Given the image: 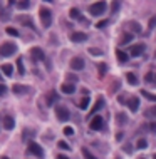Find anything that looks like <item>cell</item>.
Wrapping results in <instances>:
<instances>
[{
  "instance_id": "cell-51",
  "label": "cell",
  "mask_w": 156,
  "mask_h": 159,
  "mask_svg": "<svg viewBox=\"0 0 156 159\" xmlns=\"http://www.w3.org/2000/svg\"><path fill=\"white\" fill-rule=\"evenodd\" d=\"M154 80H156V75H154Z\"/></svg>"
},
{
  "instance_id": "cell-9",
  "label": "cell",
  "mask_w": 156,
  "mask_h": 159,
  "mask_svg": "<svg viewBox=\"0 0 156 159\" xmlns=\"http://www.w3.org/2000/svg\"><path fill=\"white\" fill-rule=\"evenodd\" d=\"M71 69L72 71H82L84 69V60L81 57H74L71 60Z\"/></svg>"
},
{
  "instance_id": "cell-12",
  "label": "cell",
  "mask_w": 156,
  "mask_h": 159,
  "mask_svg": "<svg viewBox=\"0 0 156 159\" xmlns=\"http://www.w3.org/2000/svg\"><path fill=\"white\" fill-rule=\"evenodd\" d=\"M30 17H27V15H22V17H19V22L22 24V25H25V27H29V28H32V30H35V27H34V24L30 22Z\"/></svg>"
},
{
  "instance_id": "cell-45",
  "label": "cell",
  "mask_w": 156,
  "mask_h": 159,
  "mask_svg": "<svg viewBox=\"0 0 156 159\" xmlns=\"http://www.w3.org/2000/svg\"><path fill=\"white\" fill-rule=\"evenodd\" d=\"M57 159H69V157L64 156V154H59V156H57Z\"/></svg>"
},
{
  "instance_id": "cell-21",
  "label": "cell",
  "mask_w": 156,
  "mask_h": 159,
  "mask_svg": "<svg viewBox=\"0 0 156 159\" xmlns=\"http://www.w3.org/2000/svg\"><path fill=\"white\" fill-rule=\"evenodd\" d=\"M12 91H14V94H17V96H19V94H24V92H25L27 87H25V85H20V84H14Z\"/></svg>"
},
{
  "instance_id": "cell-5",
  "label": "cell",
  "mask_w": 156,
  "mask_h": 159,
  "mask_svg": "<svg viewBox=\"0 0 156 159\" xmlns=\"http://www.w3.org/2000/svg\"><path fill=\"white\" fill-rule=\"evenodd\" d=\"M56 114H57V119H59L60 122L69 121V117H71L69 111H67L65 107H62V105H57V107H56Z\"/></svg>"
},
{
  "instance_id": "cell-39",
  "label": "cell",
  "mask_w": 156,
  "mask_h": 159,
  "mask_svg": "<svg viewBox=\"0 0 156 159\" xmlns=\"http://www.w3.org/2000/svg\"><path fill=\"white\" fill-rule=\"evenodd\" d=\"M149 131L156 134V122H151V124H149Z\"/></svg>"
},
{
  "instance_id": "cell-40",
  "label": "cell",
  "mask_w": 156,
  "mask_h": 159,
  "mask_svg": "<svg viewBox=\"0 0 156 159\" xmlns=\"http://www.w3.org/2000/svg\"><path fill=\"white\" fill-rule=\"evenodd\" d=\"M5 92H7V87H5L3 84H0V96H3Z\"/></svg>"
},
{
  "instance_id": "cell-1",
  "label": "cell",
  "mask_w": 156,
  "mask_h": 159,
  "mask_svg": "<svg viewBox=\"0 0 156 159\" xmlns=\"http://www.w3.org/2000/svg\"><path fill=\"white\" fill-rule=\"evenodd\" d=\"M15 52H17V45H15L14 42H3L2 45H0V55L2 57H10V55H14Z\"/></svg>"
},
{
  "instance_id": "cell-30",
  "label": "cell",
  "mask_w": 156,
  "mask_h": 159,
  "mask_svg": "<svg viewBox=\"0 0 156 159\" xmlns=\"http://www.w3.org/2000/svg\"><path fill=\"white\" fill-rule=\"evenodd\" d=\"M57 146H59V149H64V151H71V146H69L67 142H64V141H59V142H57Z\"/></svg>"
},
{
  "instance_id": "cell-33",
  "label": "cell",
  "mask_w": 156,
  "mask_h": 159,
  "mask_svg": "<svg viewBox=\"0 0 156 159\" xmlns=\"http://www.w3.org/2000/svg\"><path fill=\"white\" fill-rule=\"evenodd\" d=\"M126 121H128V119H126V116H124L123 112H119V114H118V122H119V124H124Z\"/></svg>"
},
{
  "instance_id": "cell-29",
  "label": "cell",
  "mask_w": 156,
  "mask_h": 159,
  "mask_svg": "<svg viewBox=\"0 0 156 159\" xmlns=\"http://www.w3.org/2000/svg\"><path fill=\"white\" fill-rule=\"evenodd\" d=\"M82 156H84V159H97L96 156H94V154H91L86 148H82Z\"/></svg>"
},
{
  "instance_id": "cell-34",
  "label": "cell",
  "mask_w": 156,
  "mask_h": 159,
  "mask_svg": "<svg viewBox=\"0 0 156 159\" xmlns=\"http://www.w3.org/2000/svg\"><path fill=\"white\" fill-rule=\"evenodd\" d=\"M64 134H65V136H74V129L67 126V127H64Z\"/></svg>"
},
{
  "instance_id": "cell-46",
  "label": "cell",
  "mask_w": 156,
  "mask_h": 159,
  "mask_svg": "<svg viewBox=\"0 0 156 159\" xmlns=\"http://www.w3.org/2000/svg\"><path fill=\"white\" fill-rule=\"evenodd\" d=\"M149 114H153V116H156V105H154V107H153V109H151V111H149Z\"/></svg>"
},
{
  "instance_id": "cell-2",
  "label": "cell",
  "mask_w": 156,
  "mask_h": 159,
  "mask_svg": "<svg viewBox=\"0 0 156 159\" xmlns=\"http://www.w3.org/2000/svg\"><path fill=\"white\" fill-rule=\"evenodd\" d=\"M39 15H40V20H42V25L49 28L52 24V12L47 9V7H42V9L39 10Z\"/></svg>"
},
{
  "instance_id": "cell-23",
  "label": "cell",
  "mask_w": 156,
  "mask_h": 159,
  "mask_svg": "<svg viewBox=\"0 0 156 159\" xmlns=\"http://www.w3.org/2000/svg\"><path fill=\"white\" fill-rule=\"evenodd\" d=\"M15 5H17L20 10H25V9H29V7L32 5V3L27 2V0H19V2H15Z\"/></svg>"
},
{
  "instance_id": "cell-42",
  "label": "cell",
  "mask_w": 156,
  "mask_h": 159,
  "mask_svg": "<svg viewBox=\"0 0 156 159\" xmlns=\"http://www.w3.org/2000/svg\"><path fill=\"white\" fill-rule=\"evenodd\" d=\"M131 149H133V148H131L129 144H124V146H123V151H126V153H131Z\"/></svg>"
},
{
  "instance_id": "cell-36",
  "label": "cell",
  "mask_w": 156,
  "mask_h": 159,
  "mask_svg": "<svg viewBox=\"0 0 156 159\" xmlns=\"http://www.w3.org/2000/svg\"><path fill=\"white\" fill-rule=\"evenodd\" d=\"M154 27H156V17H151L149 19V30H153Z\"/></svg>"
},
{
  "instance_id": "cell-44",
  "label": "cell",
  "mask_w": 156,
  "mask_h": 159,
  "mask_svg": "<svg viewBox=\"0 0 156 159\" xmlns=\"http://www.w3.org/2000/svg\"><path fill=\"white\" fill-rule=\"evenodd\" d=\"M69 80H72V82H77V77H76V75H69Z\"/></svg>"
},
{
  "instance_id": "cell-32",
  "label": "cell",
  "mask_w": 156,
  "mask_h": 159,
  "mask_svg": "<svg viewBox=\"0 0 156 159\" xmlns=\"http://www.w3.org/2000/svg\"><path fill=\"white\" fill-rule=\"evenodd\" d=\"M136 148H138V149H146V148H148V142H146L145 139H139V141L136 142Z\"/></svg>"
},
{
  "instance_id": "cell-20",
  "label": "cell",
  "mask_w": 156,
  "mask_h": 159,
  "mask_svg": "<svg viewBox=\"0 0 156 159\" xmlns=\"http://www.w3.org/2000/svg\"><path fill=\"white\" fill-rule=\"evenodd\" d=\"M2 72H3L7 77H10L12 74H14V67H12L10 64H3V66H2Z\"/></svg>"
},
{
  "instance_id": "cell-16",
  "label": "cell",
  "mask_w": 156,
  "mask_h": 159,
  "mask_svg": "<svg viewBox=\"0 0 156 159\" xmlns=\"http://www.w3.org/2000/svg\"><path fill=\"white\" fill-rule=\"evenodd\" d=\"M128 105H129V109L133 112H136L138 107H139V99H138V97H131V99L128 101Z\"/></svg>"
},
{
  "instance_id": "cell-18",
  "label": "cell",
  "mask_w": 156,
  "mask_h": 159,
  "mask_svg": "<svg viewBox=\"0 0 156 159\" xmlns=\"http://www.w3.org/2000/svg\"><path fill=\"white\" fill-rule=\"evenodd\" d=\"M89 104H91V99H89V97L86 96V97H82V99H81V102L77 104V105H79L81 111H86V109L89 107Z\"/></svg>"
},
{
  "instance_id": "cell-3",
  "label": "cell",
  "mask_w": 156,
  "mask_h": 159,
  "mask_svg": "<svg viewBox=\"0 0 156 159\" xmlns=\"http://www.w3.org/2000/svg\"><path fill=\"white\" fill-rule=\"evenodd\" d=\"M106 7H108L106 2H96L89 7V14L94 15V17H99V15H102L106 12Z\"/></svg>"
},
{
  "instance_id": "cell-6",
  "label": "cell",
  "mask_w": 156,
  "mask_h": 159,
  "mask_svg": "<svg viewBox=\"0 0 156 159\" xmlns=\"http://www.w3.org/2000/svg\"><path fill=\"white\" fill-rule=\"evenodd\" d=\"M102 126H104V121H102L101 116H94L91 119V122H89V127H91L92 131H101Z\"/></svg>"
},
{
  "instance_id": "cell-10",
  "label": "cell",
  "mask_w": 156,
  "mask_h": 159,
  "mask_svg": "<svg viewBox=\"0 0 156 159\" xmlns=\"http://www.w3.org/2000/svg\"><path fill=\"white\" fill-rule=\"evenodd\" d=\"M3 127L7 129V131H12V129L15 127V119L12 116H5L3 117Z\"/></svg>"
},
{
  "instance_id": "cell-25",
  "label": "cell",
  "mask_w": 156,
  "mask_h": 159,
  "mask_svg": "<svg viewBox=\"0 0 156 159\" xmlns=\"http://www.w3.org/2000/svg\"><path fill=\"white\" fill-rule=\"evenodd\" d=\"M17 69H19V74H20V75H24V74H25V67H24L22 57H19V59H17Z\"/></svg>"
},
{
  "instance_id": "cell-43",
  "label": "cell",
  "mask_w": 156,
  "mask_h": 159,
  "mask_svg": "<svg viewBox=\"0 0 156 159\" xmlns=\"http://www.w3.org/2000/svg\"><path fill=\"white\" fill-rule=\"evenodd\" d=\"M89 52H91L92 55H102V52H101V50H94V49H91Z\"/></svg>"
},
{
  "instance_id": "cell-49",
  "label": "cell",
  "mask_w": 156,
  "mask_h": 159,
  "mask_svg": "<svg viewBox=\"0 0 156 159\" xmlns=\"http://www.w3.org/2000/svg\"><path fill=\"white\" fill-rule=\"evenodd\" d=\"M153 159H156V154H153Z\"/></svg>"
},
{
  "instance_id": "cell-4",
  "label": "cell",
  "mask_w": 156,
  "mask_h": 159,
  "mask_svg": "<svg viewBox=\"0 0 156 159\" xmlns=\"http://www.w3.org/2000/svg\"><path fill=\"white\" fill-rule=\"evenodd\" d=\"M29 154H34V156H37V157H42L44 156V149L40 148L35 141H30L29 142Z\"/></svg>"
},
{
  "instance_id": "cell-37",
  "label": "cell",
  "mask_w": 156,
  "mask_h": 159,
  "mask_svg": "<svg viewBox=\"0 0 156 159\" xmlns=\"http://www.w3.org/2000/svg\"><path fill=\"white\" fill-rule=\"evenodd\" d=\"M108 24H109V20H102V22H97V28H102V27H106V25H108Z\"/></svg>"
},
{
  "instance_id": "cell-47",
  "label": "cell",
  "mask_w": 156,
  "mask_h": 159,
  "mask_svg": "<svg viewBox=\"0 0 156 159\" xmlns=\"http://www.w3.org/2000/svg\"><path fill=\"white\" fill-rule=\"evenodd\" d=\"M2 77H3V74H0V80H2Z\"/></svg>"
},
{
  "instance_id": "cell-13",
  "label": "cell",
  "mask_w": 156,
  "mask_h": 159,
  "mask_svg": "<svg viewBox=\"0 0 156 159\" xmlns=\"http://www.w3.org/2000/svg\"><path fill=\"white\" fill-rule=\"evenodd\" d=\"M60 91H62L64 94H74L76 92V85L74 84H69V82H65L60 85Z\"/></svg>"
},
{
  "instance_id": "cell-27",
  "label": "cell",
  "mask_w": 156,
  "mask_h": 159,
  "mask_svg": "<svg viewBox=\"0 0 156 159\" xmlns=\"http://www.w3.org/2000/svg\"><path fill=\"white\" fill-rule=\"evenodd\" d=\"M69 15H71V19H77V20L82 17V15H81V12H79V9H71Z\"/></svg>"
},
{
  "instance_id": "cell-28",
  "label": "cell",
  "mask_w": 156,
  "mask_h": 159,
  "mask_svg": "<svg viewBox=\"0 0 156 159\" xmlns=\"http://www.w3.org/2000/svg\"><path fill=\"white\" fill-rule=\"evenodd\" d=\"M106 72H108V66H106L104 62L99 64V77H104V75H106Z\"/></svg>"
},
{
  "instance_id": "cell-7",
  "label": "cell",
  "mask_w": 156,
  "mask_h": 159,
  "mask_svg": "<svg viewBox=\"0 0 156 159\" xmlns=\"http://www.w3.org/2000/svg\"><path fill=\"white\" fill-rule=\"evenodd\" d=\"M30 55H32V60H35V62H39V60H46V54H44V50L40 47H32Z\"/></svg>"
},
{
  "instance_id": "cell-35",
  "label": "cell",
  "mask_w": 156,
  "mask_h": 159,
  "mask_svg": "<svg viewBox=\"0 0 156 159\" xmlns=\"http://www.w3.org/2000/svg\"><path fill=\"white\" fill-rule=\"evenodd\" d=\"M145 80H146V82H151V80H154V74H153V72H148L146 77H145Z\"/></svg>"
},
{
  "instance_id": "cell-22",
  "label": "cell",
  "mask_w": 156,
  "mask_h": 159,
  "mask_svg": "<svg viewBox=\"0 0 156 159\" xmlns=\"http://www.w3.org/2000/svg\"><path fill=\"white\" fill-rule=\"evenodd\" d=\"M126 80H128L131 85H136L138 84V77L134 75L133 72H128V74H126Z\"/></svg>"
},
{
  "instance_id": "cell-19",
  "label": "cell",
  "mask_w": 156,
  "mask_h": 159,
  "mask_svg": "<svg viewBox=\"0 0 156 159\" xmlns=\"http://www.w3.org/2000/svg\"><path fill=\"white\" fill-rule=\"evenodd\" d=\"M102 107H104V99H102V97H99V99H97V102H96V105L92 107V111H91V114H89V116L96 114V112L99 111V109H102Z\"/></svg>"
},
{
  "instance_id": "cell-8",
  "label": "cell",
  "mask_w": 156,
  "mask_h": 159,
  "mask_svg": "<svg viewBox=\"0 0 156 159\" xmlns=\"http://www.w3.org/2000/svg\"><path fill=\"white\" fill-rule=\"evenodd\" d=\"M69 39H71V42H84L86 39H87V34H84V32H72L71 35H69Z\"/></svg>"
},
{
  "instance_id": "cell-41",
  "label": "cell",
  "mask_w": 156,
  "mask_h": 159,
  "mask_svg": "<svg viewBox=\"0 0 156 159\" xmlns=\"http://www.w3.org/2000/svg\"><path fill=\"white\" fill-rule=\"evenodd\" d=\"M119 5H121L119 2H114V3H113V12H118V9H119Z\"/></svg>"
},
{
  "instance_id": "cell-14",
  "label": "cell",
  "mask_w": 156,
  "mask_h": 159,
  "mask_svg": "<svg viewBox=\"0 0 156 159\" xmlns=\"http://www.w3.org/2000/svg\"><path fill=\"white\" fill-rule=\"evenodd\" d=\"M129 55L131 54H126V52L121 50V49H118V50H116V57H118V60H119V62H128Z\"/></svg>"
},
{
  "instance_id": "cell-15",
  "label": "cell",
  "mask_w": 156,
  "mask_h": 159,
  "mask_svg": "<svg viewBox=\"0 0 156 159\" xmlns=\"http://www.w3.org/2000/svg\"><path fill=\"white\" fill-rule=\"evenodd\" d=\"M56 101H59V96H57V92H49L47 96H46V102H47V105H52L56 102Z\"/></svg>"
},
{
  "instance_id": "cell-11",
  "label": "cell",
  "mask_w": 156,
  "mask_h": 159,
  "mask_svg": "<svg viewBox=\"0 0 156 159\" xmlns=\"http://www.w3.org/2000/svg\"><path fill=\"white\" fill-rule=\"evenodd\" d=\"M143 52H145V44H138L131 49V57H139Z\"/></svg>"
},
{
  "instance_id": "cell-24",
  "label": "cell",
  "mask_w": 156,
  "mask_h": 159,
  "mask_svg": "<svg viewBox=\"0 0 156 159\" xmlns=\"http://www.w3.org/2000/svg\"><path fill=\"white\" fill-rule=\"evenodd\" d=\"M141 96L146 97L148 101H153V102H156V94H151V92H148V91H145V89H143V91H141Z\"/></svg>"
},
{
  "instance_id": "cell-38",
  "label": "cell",
  "mask_w": 156,
  "mask_h": 159,
  "mask_svg": "<svg viewBox=\"0 0 156 159\" xmlns=\"http://www.w3.org/2000/svg\"><path fill=\"white\" fill-rule=\"evenodd\" d=\"M118 102H119V104H128V101H126L124 96H119V97H118Z\"/></svg>"
},
{
  "instance_id": "cell-31",
  "label": "cell",
  "mask_w": 156,
  "mask_h": 159,
  "mask_svg": "<svg viewBox=\"0 0 156 159\" xmlns=\"http://www.w3.org/2000/svg\"><path fill=\"white\" fill-rule=\"evenodd\" d=\"M7 34L12 35V37H19V30H17V28H14V27H9V28H7Z\"/></svg>"
},
{
  "instance_id": "cell-50",
  "label": "cell",
  "mask_w": 156,
  "mask_h": 159,
  "mask_svg": "<svg viewBox=\"0 0 156 159\" xmlns=\"http://www.w3.org/2000/svg\"><path fill=\"white\" fill-rule=\"evenodd\" d=\"M139 159H145V157H139Z\"/></svg>"
},
{
  "instance_id": "cell-17",
  "label": "cell",
  "mask_w": 156,
  "mask_h": 159,
  "mask_svg": "<svg viewBox=\"0 0 156 159\" xmlns=\"http://www.w3.org/2000/svg\"><path fill=\"white\" fill-rule=\"evenodd\" d=\"M126 27H128V28H131V30H134L136 34H141V30H143V28H141V25H139L138 22H134V20H131V22H128V25H126Z\"/></svg>"
},
{
  "instance_id": "cell-48",
  "label": "cell",
  "mask_w": 156,
  "mask_h": 159,
  "mask_svg": "<svg viewBox=\"0 0 156 159\" xmlns=\"http://www.w3.org/2000/svg\"><path fill=\"white\" fill-rule=\"evenodd\" d=\"M2 159H10V157H5V156H3V157H2Z\"/></svg>"
},
{
  "instance_id": "cell-26",
  "label": "cell",
  "mask_w": 156,
  "mask_h": 159,
  "mask_svg": "<svg viewBox=\"0 0 156 159\" xmlns=\"http://www.w3.org/2000/svg\"><path fill=\"white\" fill-rule=\"evenodd\" d=\"M133 37H134V34H124V35H123V39H121V45L129 44L131 40H133Z\"/></svg>"
}]
</instances>
